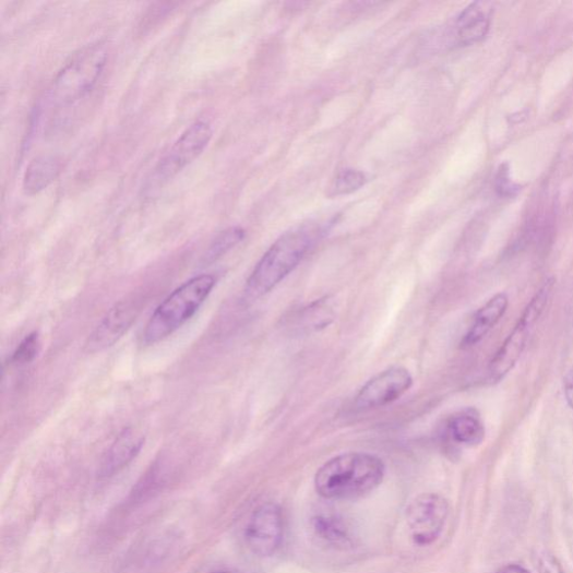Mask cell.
I'll use <instances>...</instances> for the list:
<instances>
[{"mask_svg":"<svg viewBox=\"0 0 573 573\" xmlns=\"http://www.w3.org/2000/svg\"><path fill=\"white\" fill-rule=\"evenodd\" d=\"M320 225H305L282 236L255 264L247 280L246 295L259 298L272 291L289 276L323 238Z\"/></svg>","mask_w":573,"mask_h":573,"instance_id":"1","label":"cell"},{"mask_svg":"<svg viewBox=\"0 0 573 573\" xmlns=\"http://www.w3.org/2000/svg\"><path fill=\"white\" fill-rule=\"evenodd\" d=\"M385 466L367 453H347L325 463L315 477L318 493L327 500H353L373 492L382 482Z\"/></svg>","mask_w":573,"mask_h":573,"instance_id":"2","label":"cell"},{"mask_svg":"<svg viewBox=\"0 0 573 573\" xmlns=\"http://www.w3.org/2000/svg\"><path fill=\"white\" fill-rule=\"evenodd\" d=\"M215 284L214 276L200 275L176 288L157 306L143 332V344H157L179 331L199 312Z\"/></svg>","mask_w":573,"mask_h":573,"instance_id":"3","label":"cell"},{"mask_svg":"<svg viewBox=\"0 0 573 573\" xmlns=\"http://www.w3.org/2000/svg\"><path fill=\"white\" fill-rule=\"evenodd\" d=\"M107 60V50L99 44L76 55L60 71L50 87L48 104L51 108L64 109L91 96L104 74Z\"/></svg>","mask_w":573,"mask_h":573,"instance_id":"4","label":"cell"},{"mask_svg":"<svg viewBox=\"0 0 573 573\" xmlns=\"http://www.w3.org/2000/svg\"><path fill=\"white\" fill-rule=\"evenodd\" d=\"M554 286L556 279L548 278L524 308L513 331L501 345L490 363L489 375L492 382H500L516 367L528 341H530L551 301Z\"/></svg>","mask_w":573,"mask_h":573,"instance_id":"5","label":"cell"},{"mask_svg":"<svg viewBox=\"0 0 573 573\" xmlns=\"http://www.w3.org/2000/svg\"><path fill=\"white\" fill-rule=\"evenodd\" d=\"M212 138L213 129L208 121L198 120L192 123L158 163L154 172L155 181L164 184L178 176L203 154Z\"/></svg>","mask_w":573,"mask_h":573,"instance_id":"6","label":"cell"},{"mask_svg":"<svg viewBox=\"0 0 573 573\" xmlns=\"http://www.w3.org/2000/svg\"><path fill=\"white\" fill-rule=\"evenodd\" d=\"M450 515L449 502L438 494H422L415 499L407 511V523L413 541L427 547L442 535Z\"/></svg>","mask_w":573,"mask_h":573,"instance_id":"7","label":"cell"},{"mask_svg":"<svg viewBox=\"0 0 573 573\" xmlns=\"http://www.w3.org/2000/svg\"><path fill=\"white\" fill-rule=\"evenodd\" d=\"M143 307L144 298L140 296L128 297L115 303L87 338L84 349L95 355L114 346L138 321Z\"/></svg>","mask_w":573,"mask_h":573,"instance_id":"8","label":"cell"},{"mask_svg":"<svg viewBox=\"0 0 573 573\" xmlns=\"http://www.w3.org/2000/svg\"><path fill=\"white\" fill-rule=\"evenodd\" d=\"M283 538L284 518L279 506L268 503L258 508L246 530L250 550L259 557H271L280 548Z\"/></svg>","mask_w":573,"mask_h":573,"instance_id":"9","label":"cell"},{"mask_svg":"<svg viewBox=\"0 0 573 573\" xmlns=\"http://www.w3.org/2000/svg\"><path fill=\"white\" fill-rule=\"evenodd\" d=\"M413 384V375L407 369L390 368L366 383L357 395L356 405L362 410L384 407L401 399Z\"/></svg>","mask_w":573,"mask_h":573,"instance_id":"10","label":"cell"},{"mask_svg":"<svg viewBox=\"0 0 573 573\" xmlns=\"http://www.w3.org/2000/svg\"><path fill=\"white\" fill-rule=\"evenodd\" d=\"M490 4L474 3L468 7L449 29L451 47H467L487 35L491 22Z\"/></svg>","mask_w":573,"mask_h":573,"instance_id":"11","label":"cell"},{"mask_svg":"<svg viewBox=\"0 0 573 573\" xmlns=\"http://www.w3.org/2000/svg\"><path fill=\"white\" fill-rule=\"evenodd\" d=\"M144 445L145 435L140 430L123 429L103 458L100 477H111L121 471L141 454Z\"/></svg>","mask_w":573,"mask_h":573,"instance_id":"12","label":"cell"},{"mask_svg":"<svg viewBox=\"0 0 573 573\" xmlns=\"http://www.w3.org/2000/svg\"><path fill=\"white\" fill-rule=\"evenodd\" d=\"M510 300L506 294L500 293L481 306L462 341V347L469 348L481 342L504 318Z\"/></svg>","mask_w":573,"mask_h":573,"instance_id":"13","label":"cell"},{"mask_svg":"<svg viewBox=\"0 0 573 573\" xmlns=\"http://www.w3.org/2000/svg\"><path fill=\"white\" fill-rule=\"evenodd\" d=\"M62 170L61 160L52 155H40L27 166L23 178V191L27 195H35L47 190Z\"/></svg>","mask_w":573,"mask_h":573,"instance_id":"14","label":"cell"},{"mask_svg":"<svg viewBox=\"0 0 573 573\" xmlns=\"http://www.w3.org/2000/svg\"><path fill=\"white\" fill-rule=\"evenodd\" d=\"M449 432L458 445L475 447L482 443L485 427L479 415L471 409L461 411L449 421Z\"/></svg>","mask_w":573,"mask_h":573,"instance_id":"15","label":"cell"},{"mask_svg":"<svg viewBox=\"0 0 573 573\" xmlns=\"http://www.w3.org/2000/svg\"><path fill=\"white\" fill-rule=\"evenodd\" d=\"M246 238V231L240 227H234L219 234L210 244L204 255L205 263H212L223 258L237 247Z\"/></svg>","mask_w":573,"mask_h":573,"instance_id":"16","label":"cell"},{"mask_svg":"<svg viewBox=\"0 0 573 573\" xmlns=\"http://www.w3.org/2000/svg\"><path fill=\"white\" fill-rule=\"evenodd\" d=\"M367 183V176L357 169H344L337 175L331 188V195H346L357 192Z\"/></svg>","mask_w":573,"mask_h":573,"instance_id":"17","label":"cell"},{"mask_svg":"<svg viewBox=\"0 0 573 573\" xmlns=\"http://www.w3.org/2000/svg\"><path fill=\"white\" fill-rule=\"evenodd\" d=\"M315 528L318 534L329 542L336 546L346 545L348 542L345 526H343L337 518L319 516L315 520Z\"/></svg>","mask_w":573,"mask_h":573,"instance_id":"18","label":"cell"},{"mask_svg":"<svg viewBox=\"0 0 573 573\" xmlns=\"http://www.w3.org/2000/svg\"><path fill=\"white\" fill-rule=\"evenodd\" d=\"M40 349V338L37 332L28 334L16 347L11 358L15 366H25L33 362Z\"/></svg>","mask_w":573,"mask_h":573,"instance_id":"19","label":"cell"},{"mask_svg":"<svg viewBox=\"0 0 573 573\" xmlns=\"http://www.w3.org/2000/svg\"><path fill=\"white\" fill-rule=\"evenodd\" d=\"M539 570L541 573H563L561 565L552 556L545 554L539 560Z\"/></svg>","mask_w":573,"mask_h":573,"instance_id":"20","label":"cell"},{"mask_svg":"<svg viewBox=\"0 0 573 573\" xmlns=\"http://www.w3.org/2000/svg\"><path fill=\"white\" fill-rule=\"evenodd\" d=\"M563 393L566 404L573 410V367L563 378Z\"/></svg>","mask_w":573,"mask_h":573,"instance_id":"21","label":"cell"},{"mask_svg":"<svg viewBox=\"0 0 573 573\" xmlns=\"http://www.w3.org/2000/svg\"><path fill=\"white\" fill-rule=\"evenodd\" d=\"M497 573H532L520 564H508L501 568Z\"/></svg>","mask_w":573,"mask_h":573,"instance_id":"22","label":"cell"},{"mask_svg":"<svg viewBox=\"0 0 573 573\" xmlns=\"http://www.w3.org/2000/svg\"><path fill=\"white\" fill-rule=\"evenodd\" d=\"M217 573H227V572H217Z\"/></svg>","mask_w":573,"mask_h":573,"instance_id":"23","label":"cell"}]
</instances>
